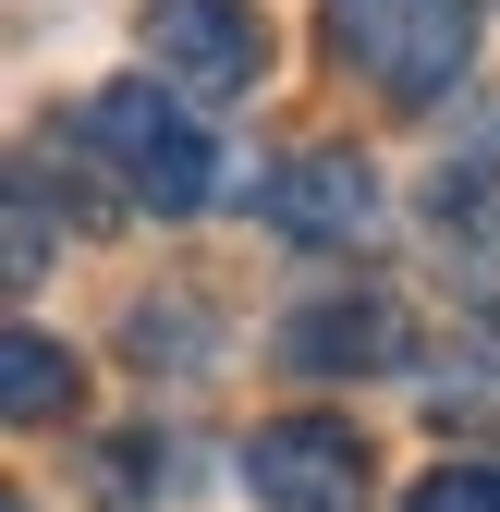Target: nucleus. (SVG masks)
Returning a JSON list of instances; mask_svg holds the SVG:
<instances>
[{"label":"nucleus","mask_w":500,"mask_h":512,"mask_svg":"<svg viewBox=\"0 0 500 512\" xmlns=\"http://www.w3.org/2000/svg\"><path fill=\"white\" fill-rule=\"evenodd\" d=\"M269 232H293V244H366V232H379V159H366V147H305V159H281L269 171Z\"/></svg>","instance_id":"obj_5"},{"label":"nucleus","mask_w":500,"mask_h":512,"mask_svg":"<svg viewBox=\"0 0 500 512\" xmlns=\"http://www.w3.org/2000/svg\"><path fill=\"white\" fill-rule=\"evenodd\" d=\"M244 488H257V512H366L379 452H366L354 415H269L244 439Z\"/></svg>","instance_id":"obj_4"},{"label":"nucleus","mask_w":500,"mask_h":512,"mask_svg":"<svg viewBox=\"0 0 500 512\" xmlns=\"http://www.w3.org/2000/svg\"><path fill=\"white\" fill-rule=\"evenodd\" d=\"M0 512H25V500H13V488H0Z\"/></svg>","instance_id":"obj_13"},{"label":"nucleus","mask_w":500,"mask_h":512,"mask_svg":"<svg viewBox=\"0 0 500 512\" xmlns=\"http://www.w3.org/2000/svg\"><path fill=\"white\" fill-rule=\"evenodd\" d=\"M74 147H98V159L122 171V208H159V220H196V208L220 196V147L196 135V110H183V98H159L147 74H122V86H98V98L74 110Z\"/></svg>","instance_id":"obj_1"},{"label":"nucleus","mask_w":500,"mask_h":512,"mask_svg":"<svg viewBox=\"0 0 500 512\" xmlns=\"http://www.w3.org/2000/svg\"><path fill=\"white\" fill-rule=\"evenodd\" d=\"M86 403V354L49 330H0V427H61Z\"/></svg>","instance_id":"obj_8"},{"label":"nucleus","mask_w":500,"mask_h":512,"mask_svg":"<svg viewBox=\"0 0 500 512\" xmlns=\"http://www.w3.org/2000/svg\"><path fill=\"white\" fill-rule=\"evenodd\" d=\"M403 512H500V464H440Z\"/></svg>","instance_id":"obj_12"},{"label":"nucleus","mask_w":500,"mask_h":512,"mask_svg":"<svg viewBox=\"0 0 500 512\" xmlns=\"http://www.w3.org/2000/svg\"><path fill=\"white\" fill-rule=\"evenodd\" d=\"M110 512H147V500H171V452L159 439H98V476H86Z\"/></svg>","instance_id":"obj_11"},{"label":"nucleus","mask_w":500,"mask_h":512,"mask_svg":"<svg viewBox=\"0 0 500 512\" xmlns=\"http://www.w3.org/2000/svg\"><path fill=\"white\" fill-rule=\"evenodd\" d=\"M147 86L183 110L269 86V13L257 0H147Z\"/></svg>","instance_id":"obj_3"},{"label":"nucleus","mask_w":500,"mask_h":512,"mask_svg":"<svg viewBox=\"0 0 500 512\" xmlns=\"http://www.w3.org/2000/svg\"><path fill=\"white\" fill-rule=\"evenodd\" d=\"M427 427L440 439L500 427V330H464L452 354H427Z\"/></svg>","instance_id":"obj_9"},{"label":"nucleus","mask_w":500,"mask_h":512,"mask_svg":"<svg viewBox=\"0 0 500 512\" xmlns=\"http://www.w3.org/2000/svg\"><path fill=\"white\" fill-rule=\"evenodd\" d=\"M318 37H330V61H354L391 110H440V98H464L476 0H318Z\"/></svg>","instance_id":"obj_2"},{"label":"nucleus","mask_w":500,"mask_h":512,"mask_svg":"<svg viewBox=\"0 0 500 512\" xmlns=\"http://www.w3.org/2000/svg\"><path fill=\"white\" fill-rule=\"evenodd\" d=\"M403 354H415V330H403L391 293H318V305L281 317V366H305V378H379Z\"/></svg>","instance_id":"obj_6"},{"label":"nucleus","mask_w":500,"mask_h":512,"mask_svg":"<svg viewBox=\"0 0 500 512\" xmlns=\"http://www.w3.org/2000/svg\"><path fill=\"white\" fill-rule=\"evenodd\" d=\"M49 256H61V220H49V196L0 159V293H37L49 281Z\"/></svg>","instance_id":"obj_10"},{"label":"nucleus","mask_w":500,"mask_h":512,"mask_svg":"<svg viewBox=\"0 0 500 512\" xmlns=\"http://www.w3.org/2000/svg\"><path fill=\"white\" fill-rule=\"evenodd\" d=\"M427 232H440V269H452L476 305H500V171H440Z\"/></svg>","instance_id":"obj_7"}]
</instances>
